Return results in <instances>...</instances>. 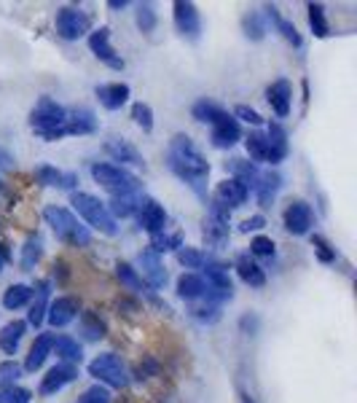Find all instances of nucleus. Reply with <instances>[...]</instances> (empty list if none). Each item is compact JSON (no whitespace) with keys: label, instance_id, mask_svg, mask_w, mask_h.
Wrapping results in <instances>:
<instances>
[{"label":"nucleus","instance_id":"nucleus-1","mask_svg":"<svg viewBox=\"0 0 357 403\" xmlns=\"http://www.w3.org/2000/svg\"><path fill=\"white\" fill-rule=\"evenodd\" d=\"M169 169L183 178L196 194H202V180L209 175V162L205 159V153L196 148L194 140L188 134H175L169 140V153H167Z\"/></svg>","mask_w":357,"mask_h":403},{"label":"nucleus","instance_id":"nucleus-2","mask_svg":"<svg viewBox=\"0 0 357 403\" xmlns=\"http://www.w3.org/2000/svg\"><path fill=\"white\" fill-rule=\"evenodd\" d=\"M247 153L253 156L255 162H268V165H280L287 156V132L280 124H271L268 132H250L247 140Z\"/></svg>","mask_w":357,"mask_h":403},{"label":"nucleus","instance_id":"nucleus-3","mask_svg":"<svg viewBox=\"0 0 357 403\" xmlns=\"http://www.w3.org/2000/svg\"><path fill=\"white\" fill-rule=\"evenodd\" d=\"M65 121H67V110L51 97H41L30 113V127L48 143L65 137Z\"/></svg>","mask_w":357,"mask_h":403},{"label":"nucleus","instance_id":"nucleus-4","mask_svg":"<svg viewBox=\"0 0 357 403\" xmlns=\"http://www.w3.org/2000/svg\"><path fill=\"white\" fill-rule=\"evenodd\" d=\"M44 218H46V224L54 229V234H57L62 242L75 245V248H86V245H91L89 229L81 224V221H78L67 207L48 205V207L44 210Z\"/></svg>","mask_w":357,"mask_h":403},{"label":"nucleus","instance_id":"nucleus-5","mask_svg":"<svg viewBox=\"0 0 357 403\" xmlns=\"http://www.w3.org/2000/svg\"><path fill=\"white\" fill-rule=\"evenodd\" d=\"M70 205H73L75 212H78L91 229H97L100 234H108V237H116V234H119L116 218H110L105 202H100L97 196L86 194V191H75V194L70 196Z\"/></svg>","mask_w":357,"mask_h":403},{"label":"nucleus","instance_id":"nucleus-6","mask_svg":"<svg viewBox=\"0 0 357 403\" xmlns=\"http://www.w3.org/2000/svg\"><path fill=\"white\" fill-rule=\"evenodd\" d=\"M91 178L97 180L103 188H108L113 196L119 194H137L140 191V180L134 178L132 172H126L124 167L116 165H91Z\"/></svg>","mask_w":357,"mask_h":403},{"label":"nucleus","instance_id":"nucleus-7","mask_svg":"<svg viewBox=\"0 0 357 403\" xmlns=\"http://www.w3.org/2000/svg\"><path fill=\"white\" fill-rule=\"evenodd\" d=\"M89 376L105 382L108 388H126L129 382V373H126V366L119 355L113 352H105V355H97V358L89 363Z\"/></svg>","mask_w":357,"mask_h":403},{"label":"nucleus","instance_id":"nucleus-8","mask_svg":"<svg viewBox=\"0 0 357 403\" xmlns=\"http://www.w3.org/2000/svg\"><path fill=\"white\" fill-rule=\"evenodd\" d=\"M57 35L65 38V41H78V38H84L86 32H89V25L91 19L86 11H78V8H70V6H65L57 11Z\"/></svg>","mask_w":357,"mask_h":403},{"label":"nucleus","instance_id":"nucleus-9","mask_svg":"<svg viewBox=\"0 0 357 403\" xmlns=\"http://www.w3.org/2000/svg\"><path fill=\"white\" fill-rule=\"evenodd\" d=\"M247 186H242L239 180L228 178L223 183H218V188H215V194H212V207L223 210V212H231V210L242 207L245 202H247Z\"/></svg>","mask_w":357,"mask_h":403},{"label":"nucleus","instance_id":"nucleus-10","mask_svg":"<svg viewBox=\"0 0 357 403\" xmlns=\"http://www.w3.org/2000/svg\"><path fill=\"white\" fill-rule=\"evenodd\" d=\"M283 221H285V229H287L293 237H304V234H309V231H312L314 212L306 202L296 199V202H290V205L285 207Z\"/></svg>","mask_w":357,"mask_h":403},{"label":"nucleus","instance_id":"nucleus-11","mask_svg":"<svg viewBox=\"0 0 357 403\" xmlns=\"http://www.w3.org/2000/svg\"><path fill=\"white\" fill-rule=\"evenodd\" d=\"M134 271L140 274V280L148 288H164V283H167V269H164L162 258L153 250H143L137 255V269Z\"/></svg>","mask_w":357,"mask_h":403},{"label":"nucleus","instance_id":"nucleus-12","mask_svg":"<svg viewBox=\"0 0 357 403\" xmlns=\"http://www.w3.org/2000/svg\"><path fill=\"white\" fill-rule=\"evenodd\" d=\"M89 49H91V54L103 62V65H108L110 70H124V60L116 54V49L110 46V30H108V27H100V30L91 32Z\"/></svg>","mask_w":357,"mask_h":403},{"label":"nucleus","instance_id":"nucleus-13","mask_svg":"<svg viewBox=\"0 0 357 403\" xmlns=\"http://www.w3.org/2000/svg\"><path fill=\"white\" fill-rule=\"evenodd\" d=\"M137 224L148 231L150 237L153 234H162L167 229V210L156 202V199H140V207H137Z\"/></svg>","mask_w":357,"mask_h":403},{"label":"nucleus","instance_id":"nucleus-14","mask_svg":"<svg viewBox=\"0 0 357 403\" xmlns=\"http://www.w3.org/2000/svg\"><path fill=\"white\" fill-rule=\"evenodd\" d=\"M209 140L215 148H231L242 140V129H239V121L234 116L223 113L221 119L212 124V132H209Z\"/></svg>","mask_w":357,"mask_h":403},{"label":"nucleus","instance_id":"nucleus-15","mask_svg":"<svg viewBox=\"0 0 357 403\" xmlns=\"http://www.w3.org/2000/svg\"><path fill=\"white\" fill-rule=\"evenodd\" d=\"M172 8H175V27H178V32H183L186 38H199L202 19H199V11H196L194 3L178 0Z\"/></svg>","mask_w":357,"mask_h":403},{"label":"nucleus","instance_id":"nucleus-16","mask_svg":"<svg viewBox=\"0 0 357 403\" xmlns=\"http://www.w3.org/2000/svg\"><path fill=\"white\" fill-rule=\"evenodd\" d=\"M75 376H78V366H70V363H60V366L48 369V373L41 379V395H54V392H60L65 385L75 382Z\"/></svg>","mask_w":357,"mask_h":403},{"label":"nucleus","instance_id":"nucleus-17","mask_svg":"<svg viewBox=\"0 0 357 403\" xmlns=\"http://www.w3.org/2000/svg\"><path fill=\"white\" fill-rule=\"evenodd\" d=\"M78 317V301L73 296H60L48 304L46 309V320L54 326V328H65L67 323H73Z\"/></svg>","mask_w":357,"mask_h":403},{"label":"nucleus","instance_id":"nucleus-18","mask_svg":"<svg viewBox=\"0 0 357 403\" xmlns=\"http://www.w3.org/2000/svg\"><path fill=\"white\" fill-rule=\"evenodd\" d=\"M205 239L209 245H223L228 239V212L209 205V215L205 221Z\"/></svg>","mask_w":357,"mask_h":403},{"label":"nucleus","instance_id":"nucleus-19","mask_svg":"<svg viewBox=\"0 0 357 403\" xmlns=\"http://www.w3.org/2000/svg\"><path fill=\"white\" fill-rule=\"evenodd\" d=\"M266 100L268 105L274 108V113H277L280 119H285V116L290 113V105H293V89H290V84H287L285 78L274 81L266 89Z\"/></svg>","mask_w":357,"mask_h":403},{"label":"nucleus","instance_id":"nucleus-20","mask_svg":"<svg viewBox=\"0 0 357 403\" xmlns=\"http://www.w3.org/2000/svg\"><path fill=\"white\" fill-rule=\"evenodd\" d=\"M105 151H108V156H110L113 162H126V165H134V167H143V165H145L143 153L134 148L129 140L113 137V140H108V143H105Z\"/></svg>","mask_w":357,"mask_h":403},{"label":"nucleus","instance_id":"nucleus-21","mask_svg":"<svg viewBox=\"0 0 357 403\" xmlns=\"http://www.w3.org/2000/svg\"><path fill=\"white\" fill-rule=\"evenodd\" d=\"M97 129V119L89 108H73L65 121V134H91Z\"/></svg>","mask_w":357,"mask_h":403},{"label":"nucleus","instance_id":"nucleus-22","mask_svg":"<svg viewBox=\"0 0 357 403\" xmlns=\"http://www.w3.org/2000/svg\"><path fill=\"white\" fill-rule=\"evenodd\" d=\"M51 288V283L48 280H41V283L32 288V307H30V314H27V323H30L32 328H38L41 323L46 320V309H48V290Z\"/></svg>","mask_w":357,"mask_h":403},{"label":"nucleus","instance_id":"nucleus-23","mask_svg":"<svg viewBox=\"0 0 357 403\" xmlns=\"http://www.w3.org/2000/svg\"><path fill=\"white\" fill-rule=\"evenodd\" d=\"M51 344H54V336H51V333H41V336L32 342L30 352H27V360H25V371L35 373L44 366L46 358L51 355Z\"/></svg>","mask_w":357,"mask_h":403},{"label":"nucleus","instance_id":"nucleus-24","mask_svg":"<svg viewBox=\"0 0 357 403\" xmlns=\"http://www.w3.org/2000/svg\"><path fill=\"white\" fill-rule=\"evenodd\" d=\"M97 97H100V103L103 108L108 110H119L121 105L129 100V84H103V87H97Z\"/></svg>","mask_w":357,"mask_h":403},{"label":"nucleus","instance_id":"nucleus-25","mask_svg":"<svg viewBox=\"0 0 357 403\" xmlns=\"http://www.w3.org/2000/svg\"><path fill=\"white\" fill-rule=\"evenodd\" d=\"M237 274L239 280L250 288H264L266 285V271L255 264L250 255H237Z\"/></svg>","mask_w":357,"mask_h":403},{"label":"nucleus","instance_id":"nucleus-26","mask_svg":"<svg viewBox=\"0 0 357 403\" xmlns=\"http://www.w3.org/2000/svg\"><path fill=\"white\" fill-rule=\"evenodd\" d=\"M35 178L41 186H57V188H73L78 178H75L73 172H62L57 167H48V165H41L35 169Z\"/></svg>","mask_w":357,"mask_h":403},{"label":"nucleus","instance_id":"nucleus-27","mask_svg":"<svg viewBox=\"0 0 357 403\" xmlns=\"http://www.w3.org/2000/svg\"><path fill=\"white\" fill-rule=\"evenodd\" d=\"M280 186H283V178L277 175V172H264L258 183H255V196H258V205L261 207H268L271 202H274V196L280 191Z\"/></svg>","mask_w":357,"mask_h":403},{"label":"nucleus","instance_id":"nucleus-28","mask_svg":"<svg viewBox=\"0 0 357 403\" xmlns=\"http://www.w3.org/2000/svg\"><path fill=\"white\" fill-rule=\"evenodd\" d=\"M51 350L57 352V358L62 363H70V366H78L81 360H84V350H81V344L70 339V336H54V344H51Z\"/></svg>","mask_w":357,"mask_h":403},{"label":"nucleus","instance_id":"nucleus-29","mask_svg":"<svg viewBox=\"0 0 357 403\" xmlns=\"http://www.w3.org/2000/svg\"><path fill=\"white\" fill-rule=\"evenodd\" d=\"M25 331H27V323H22V320L8 323L6 328L0 331V350H3L6 355H14L16 350H19V342H22Z\"/></svg>","mask_w":357,"mask_h":403},{"label":"nucleus","instance_id":"nucleus-30","mask_svg":"<svg viewBox=\"0 0 357 403\" xmlns=\"http://www.w3.org/2000/svg\"><path fill=\"white\" fill-rule=\"evenodd\" d=\"M205 274H207V288H215V290H226V293H231L234 288H231V277H228V269L223 264H218V261H209L205 264Z\"/></svg>","mask_w":357,"mask_h":403},{"label":"nucleus","instance_id":"nucleus-31","mask_svg":"<svg viewBox=\"0 0 357 403\" xmlns=\"http://www.w3.org/2000/svg\"><path fill=\"white\" fill-rule=\"evenodd\" d=\"M205 290H207V285L205 280L199 277V274H183L178 280V296L186 301H194V299H202L205 296Z\"/></svg>","mask_w":357,"mask_h":403},{"label":"nucleus","instance_id":"nucleus-32","mask_svg":"<svg viewBox=\"0 0 357 403\" xmlns=\"http://www.w3.org/2000/svg\"><path fill=\"white\" fill-rule=\"evenodd\" d=\"M231 172H234V180H239L242 186H247V191L253 188L255 191V183L261 178V172H258V167L253 162H245V159H231Z\"/></svg>","mask_w":357,"mask_h":403},{"label":"nucleus","instance_id":"nucleus-33","mask_svg":"<svg viewBox=\"0 0 357 403\" xmlns=\"http://www.w3.org/2000/svg\"><path fill=\"white\" fill-rule=\"evenodd\" d=\"M137 207H140V196L137 194H119V196H113V199H110L108 212H110V218H113V215H119V218H129V215L137 212Z\"/></svg>","mask_w":357,"mask_h":403},{"label":"nucleus","instance_id":"nucleus-34","mask_svg":"<svg viewBox=\"0 0 357 403\" xmlns=\"http://www.w3.org/2000/svg\"><path fill=\"white\" fill-rule=\"evenodd\" d=\"M30 301H32L30 285L16 283L3 293V307H6V309H19V307H25V304H30Z\"/></svg>","mask_w":357,"mask_h":403},{"label":"nucleus","instance_id":"nucleus-35","mask_svg":"<svg viewBox=\"0 0 357 403\" xmlns=\"http://www.w3.org/2000/svg\"><path fill=\"white\" fill-rule=\"evenodd\" d=\"M223 113H226L223 108L218 103H212V100H199V103H194V108H191V116H194L196 121H202V124H215Z\"/></svg>","mask_w":357,"mask_h":403},{"label":"nucleus","instance_id":"nucleus-36","mask_svg":"<svg viewBox=\"0 0 357 403\" xmlns=\"http://www.w3.org/2000/svg\"><path fill=\"white\" fill-rule=\"evenodd\" d=\"M266 14L271 16V19H274V25H277V30L283 32L285 41H287V44H293V46H296V49H301V44H304V41H301V35H298L296 25H290L287 19H283V16L277 14V8H274V6H268Z\"/></svg>","mask_w":357,"mask_h":403},{"label":"nucleus","instance_id":"nucleus-37","mask_svg":"<svg viewBox=\"0 0 357 403\" xmlns=\"http://www.w3.org/2000/svg\"><path fill=\"white\" fill-rule=\"evenodd\" d=\"M41 255H44V242H41V237H30L27 239V245L22 248V269L25 271H32L35 269V264L41 261Z\"/></svg>","mask_w":357,"mask_h":403},{"label":"nucleus","instance_id":"nucleus-38","mask_svg":"<svg viewBox=\"0 0 357 403\" xmlns=\"http://www.w3.org/2000/svg\"><path fill=\"white\" fill-rule=\"evenodd\" d=\"M81 331L86 333V339H89V342H100L105 333H108L105 323L94 312H84V314H81Z\"/></svg>","mask_w":357,"mask_h":403},{"label":"nucleus","instance_id":"nucleus-39","mask_svg":"<svg viewBox=\"0 0 357 403\" xmlns=\"http://www.w3.org/2000/svg\"><path fill=\"white\" fill-rule=\"evenodd\" d=\"M178 248H183V234H153L150 237V245L148 250H153V253H167V250H178Z\"/></svg>","mask_w":357,"mask_h":403},{"label":"nucleus","instance_id":"nucleus-40","mask_svg":"<svg viewBox=\"0 0 357 403\" xmlns=\"http://www.w3.org/2000/svg\"><path fill=\"white\" fill-rule=\"evenodd\" d=\"M116 274H119V280L126 288H132V290H137V293H143V288H145V283L140 280V274L134 271V267H129V264H124V261H119L116 264Z\"/></svg>","mask_w":357,"mask_h":403},{"label":"nucleus","instance_id":"nucleus-41","mask_svg":"<svg viewBox=\"0 0 357 403\" xmlns=\"http://www.w3.org/2000/svg\"><path fill=\"white\" fill-rule=\"evenodd\" d=\"M309 25L317 38H327V22H325V8L320 3H309Z\"/></svg>","mask_w":357,"mask_h":403},{"label":"nucleus","instance_id":"nucleus-42","mask_svg":"<svg viewBox=\"0 0 357 403\" xmlns=\"http://www.w3.org/2000/svg\"><path fill=\"white\" fill-rule=\"evenodd\" d=\"M178 261L186 269H202L207 264V255L196 248H178Z\"/></svg>","mask_w":357,"mask_h":403},{"label":"nucleus","instance_id":"nucleus-43","mask_svg":"<svg viewBox=\"0 0 357 403\" xmlns=\"http://www.w3.org/2000/svg\"><path fill=\"white\" fill-rule=\"evenodd\" d=\"M132 119L143 132H150V129H153V110H150L148 103H134L132 105Z\"/></svg>","mask_w":357,"mask_h":403},{"label":"nucleus","instance_id":"nucleus-44","mask_svg":"<svg viewBox=\"0 0 357 403\" xmlns=\"http://www.w3.org/2000/svg\"><path fill=\"white\" fill-rule=\"evenodd\" d=\"M19 373H22V366H19L16 360H3V363H0V390L14 388Z\"/></svg>","mask_w":357,"mask_h":403},{"label":"nucleus","instance_id":"nucleus-45","mask_svg":"<svg viewBox=\"0 0 357 403\" xmlns=\"http://www.w3.org/2000/svg\"><path fill=\"white\" fill-rule=\"evenodd\" d=\"M312 248H314V253H317V258H320L323 264H333V261H336V248H333V245H330L323 234H314Z\"/></svg>","mask_w":357,"mask_h":403},{"label":"nucleus","instance_id":"nucleus-46","mask_svg":"<svg viewBox=\"0 0 357 403\" xmlns=\"http://www.w3.org/2000/svg\"><path fill=\"white\" fill-rule=\"evenodd\" d=\"M242 25H245V35L247 38H253V41H261L264 38V32H266V25H264V19H261V14H247L245 19H242Z\"/></svg>","mask_w":357,"mask_h":403},{"label":"nucleus","instance_id":"nucleus-47","mask_svg":"<svg viewBox=\"0 0 357 403\" xmlns=\"http://www.w3.org/2000/svg\"><path fill=\"white\" fill-rule=\"evenodd\" d=\"M137 27L143 32H150L156 27V11H153L150 3H140L137 6Z\"/></svg>","mask_w":357,"mask_h":403},{"label":"nucleus","instance_id":"nucleus-48","mask_svg":"<svg viewBox=\"0 0 357 403\" xmlns=\"http://www.w3.org/2000/svg\"><path fill=\"white\" fill-rule=\"evenodd\" d=\"M75 403H110V392H108V388H103V385H91L89 390H84V392L78 395Z\"/></svg>","mask_w":357,"mask_h":403},{"label":"nucleus","instance_id":"nucleus-49","mask_svg":"<svg viewBox=\"0 0 357 403\" xmlns=\"http://www.w3.org/2000/svg\"><path fill=\"white\" fill-rule=\"evenodd\" d=\"M32 392L27 388H8L0 395V403H30Z\"/></svg>","mask_w":357,"mask_h":403},{"label":"nucleus","instance_id":"nucleus-50","mask_svg":"<svg viewBox=\"0 0 357 403\" xmlns=\"http://www.w3.org/2000/svg\"><path fill=\"white\" fill-rule=\"evenodd\" d=\"M194 312V317L196 320H202V323H215L218 317H221V312H218V304H202V307H194L191 309Z\"/></svg>","mask_w":357,"mask_h":403},{"label":"nucleus","instance_id":"nucleus-51","mask_svg":"<svg viewBox=\"0 0 357 403\" xmlns=\"http://www.w3.org/2000/svg\"><path fill=\"white\" fill-rule=\"evenodd\" d=\"M250 253L261 255V258H271V255H274V242L268 237H255L253 242H250Z\"/></svg>","mask_w":357,"mask_h":403},{"label":"nucleus","instance_id":"nucleus-52","mask_svg":"<svg viewBox=\"0 0 357 403\" xmlns=\"http://www.w3.org/2000/svg\"><path fill=\"white\" fill-rule=\"evenodd\" d=\"M234 116H239V119L247 121V124H255V127H261V124H264L261 113L253 110V108H247V105H237V108H234Z\"/></svg>","mask_w":357,"mask_h":403},{"label":"nucleus","instance_id":"nucleus-53","mask_svg":"<svg viewBox=\"0 0 357 403\" xmlns=\"http://www.w3.org/2000/svg\"><path fill=\"white\" fill-rule=\"evenodd\" d=\"M264 224H266V218H264V215H253V218H247V221H242V224H239V231L250 234V231H258V229H264Z\"/></svg>","mask_w":357,"mask_h":403},{"label":"nucleus","instance_id":"nucleus-54","mask_svg":"<svg viewBox=\"0 0 357 403\" xmlns=\"http://www.w3.org/2000/svg\"><path fill=\"white\" fill-rule=\"evenodd\" d=\"M0 167H3V169H11V167H14V159L8 156V151H3V148H0Z\"/></svg>","mask_w":357,"mask_h":403},{"label":"nucleus","instance_id":"nucleus-55","mask_svg":"<svg viewBox=\"0 0 357 403\" xmlns=\"http://www.w3.org/2000/svg\"><path fill=\"white\" fill-rule=\"evenodd\" d=\"M108 6H110V8H126V0H110Z\"/></svg>","mask_w":357,"mask_h":403},{"label":"nucleus","instance_id":"nucleus-56","mask_svg":"<svg viewBox=\"0 0 357 403\" xmlns=\"http://www.w3.org/2000/svg\"><path fill=\"white\" fill-rule=\"evenodd\" d=\"M3 261H8V253H6L3 245H0V271H3Z\"/></svg>","mask_w":357,"mask_h":403},{"label":"nucleus","instance_id":"nucleus-57","mask_svg":"<svg viewBox=\"0 0 357 403\" xmlns=\"http://www.w3.org/2000/svg\"><path fill=\"white\" fill-rule=\"evenodd\" d=\"M242 403H253V398H247V395H242Z\"/></svg>","mask_w":357,"mask_h":403}]
</instances>
